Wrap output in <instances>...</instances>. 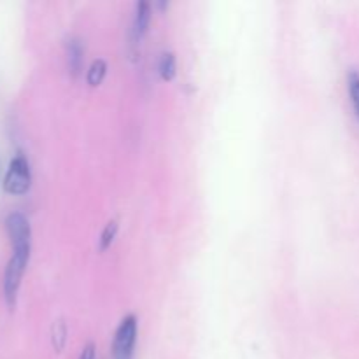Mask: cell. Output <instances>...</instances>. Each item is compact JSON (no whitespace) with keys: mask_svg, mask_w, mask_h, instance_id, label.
<instances>
[{"mask_svg":"<svg viewBox=\"0 0 359 359\" xmlns=\"http://www.w3.org/2000/svg\"><path fill=\"white\" fill-rule=\"evenodd\" d=\"M7 235H9L13 255H21L30 258L32 251V228L30 221L21 212H13L6 219Z\"/></svg>","mask_w":359,"mask_h":359,"instance_id":"cell-1","label":"cell"},{"mask_svg":"<svg viewBox=\"0 0 359 359\" xmlns=\"http://www.w3.org/2000/svg\"><path fill=\"white\" fill-rule=\"evenodd\" d=\"M32 174H30V163H28L27 156L18 153L16 156L11 160L9 168L4 177V189L9 195H25L30 189Z\"/></svg>","mask_w":359,"mask_h":359,"instance_id":"cell-2","label":"cell"},{"mask_svg":"<svg viewBox=\"0 0 359 359\" xmlns=\"http://www.w3.org/2000/svg\"><path fill=\"white\" fill-rule=\"evenodd\" d=\"M137 332H139V323H137L135 316H126L119 323L118 330L114 333V342H112V356H114V359H133Z\"/></svg>","mask_w":359,"mask_h":359,"instance_id":"cell-3","label":"cell"},{"mask_svg":"<svg viewBox=\"0 0 359 359\" xmlns=\"http://www.w3.org/2000/svg\"><path fill=\"white\" fill-rule=\"evenodd\" d=\"M28 259L30 258H27V256L13 255L6 266V272H4V297H6L9 307L16 305L18 291H20L25 270H27Z\"/></svg>","mask_w":359,"mask_h":359,"instance_id":"cell-4","label":"cell"},{"mask_svg":"<svg viewBox=\"0 0 359 359\" xmlns=\"http://www.w3.org/2000/svg\"><path fill=\"white\" fill-rule=\"evenodd\" d=\"M151 21V6L147 2H137L135 4V14H133L132 23V42L133 44H140V41L146 35L147 27Z\"/></svg>","mask_w":359,"mask_h":359,"instance_id":"cell-5","label":"cell"},{"mask_svg":"<svg viewBox=\"0 0 359 359\" xmlns=\"http://www.w3.org/2000/svg\"><path fill=\"white\" fill-rule=\"evenodd\" d=\"M158 70L163 81H172L177 74V65H175V55L172 51H165L161 55L160 63H158Z\"/></svg>","mask_w":359,"mask_h":359,"instance_id":"cell-6","label":"cell"},{"mask_svg":"<svg viewBox=\"0 0 359 359\" xmlns=\"http://www.w3.org/2000/svg\"><path fill=\"white\" fill-rule=\"evenodd\" d=\"M105 74H107V63H105V60H93V63L90 65V70H88V84L93 88L100 86Z\"/></svg>","mask_w":359,"mask_h":359,"instance_id":"cell-7","label":"cell"},{"mask_svg":"<svg viewBox=\"0 0 359 359\" xmlns=\"http://www.w3.org/2000/svg\"><path fill=\"white\" fill-rule=\"evenodd\" d=\"M67 60H69V67L72 74H77L83 67V48H81L79 41H70L69 48H67Z\"/></svg>","mask_w":359,"mask_h":359,"instance_id":"cell-8","label":"cell"},{"mask_svg":"<svg viewBox=\"0 0 359 359\" xmlns=\"http://www.w3.org/2000/svg\"><path fill=\"white\" fill-rule=\"evenodd\" d=\"M118 230H119L118 219H111L107 224H105L104 231H102L100 235V244H98V249H100V251H105V249L111 248L116 235H118Z\"/></svg>","mask_w":359,"mask_h":359,"instance_id":"cell-9","label":"cell"},{"mask_svg":"<svg viewBox=\"0 0 359 359\" xmlns=\"http://www.w3.org/2000/svg\"><path fill=\"white\" fill-rule=\"evenodd\" d=\"M347 88H349V95L351 100H353L354 111H356L358 118H359V72L358 70H349L347 74Z\"/></svg>","mask_w":359,"mask_h":359,"instance_id":"cell-10","label":"cell"},{"mask_svg":"<svg viewBox=\"0 0 359 359\" xmlns=\"http://www.w3.org/2000/svg\"><path fill=\"white\" fill-rule=\"evenodd\" d=\"M79 359H95V346L93 344H86V346L83 347V351H81L79 354Z\"/></svg>","mask_w":359,"mask_h":359,"instance_id":"cell-11","label":"cell"}]
</instances>
